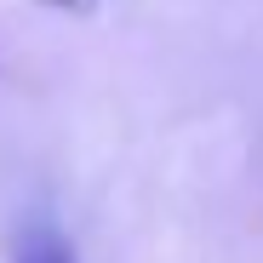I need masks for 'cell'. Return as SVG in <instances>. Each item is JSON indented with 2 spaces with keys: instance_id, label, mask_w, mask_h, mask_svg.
I'll return each instance as SVG.
<instances>
[{
  "instance_id": "6da1fadb",
  "label": "cell",
  "mask_w": 263,
  "mask_h": 263,
  "mask_svg": "<svg viewBox=\"0 0 263 263\" xmlns=\"http://www.w3.org/2000/svg\"><path fill=\"white\" fill-rule=\"evenodd\" d=\"M17 263H74V252H69V240L52 223H34L23 235V246H17Z\"/></svg>"
},
{
  "instance_id": "7a4b0ae2",
  "label": "cell",
  "mask_w": 263,
  "mask_h": 263,
  "mask_svg": "<svg viewBox=\"0 0 263 263\" xmlns=\"http://www.w3.org/2000/svg\"><path fill=\"white\" fill-rule=\"evenodd\" d=\"M40 6H58V12H92L98 0H40Z\"/></svg>"
}]
</instances>
